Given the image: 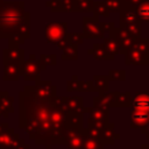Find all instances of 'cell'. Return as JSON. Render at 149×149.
I'll return each mask as SVG.
<instances>
[{
    "label": "cell",
    "instance_id": "13",
    "mask_svg": "<svg viewBox=\"0 0 149 149\" xmlns=\"http://www.w3.org/2000/svg\"><path fill=\"white\" fill-rule=\"evenodd\" d=\"M84 113H88L90 118L87 121H93V122H97V123H100V125H105L106 122L109 121V114H108V111H105V109H101L97 106H91V107H84L83 108V114Z\"/></svg>",
    "mask_w": 149,
    "mask_h": 149
},
{
    "label": "cell",
    "instance_id": "11",
    "mask_svg": "<svg viewBox=\"0 0 149 149\" xmlns=\"http://www.w3.org/2000/svg\"><path fill=\"white\" fill-rule=\"evenodd\" d=\"M33 88L35 93L42 98H51L57 94V87L50 80H41V78L35 81Z\"/></svg>",
    "mask_w": 149,
    "mask_h": 149
},
{
    "label": "cell",
    "instance_id": "6",
    "mask_svg": "<svg viewBox=\"0 0 149 149\" xmlns=\"http://www.w3.org/2000/svg\"><path fill=\"white\" fill-rule=\"evenodd\" d=\"M24 62V61H23ZM22 61L14 59L3 54V80H15L17 81L22 76Z\"/></svg>",
    "mask_w": 149,
    "mask_h": 149
},
{
    "label": "cell",
    "instance_id": "47",
    "mask_svg": "<svg viewBox=\"0 0 149 149\" xmlns=\"http://www.w3.org/2000/svg\"><path fill=\"white\" fill-rule=\"evenodd\" d=\"M141 149H149V144H148V143H143V144H141Z\"/></svg>",
    "mask_w": 149,
    "mask_h": 149
},
{
    "label": "cell",
    "instance_id": "18",
    "mask_svg": "<svg viewBox=\"0 0 149 149\" xmlns=\"http://www.w3.org/2000/svg\"><path fill=\"white\" fill-rule=\"evenodd\" d=\"M132 107L149 112V91H137L133 97Z\"/></svg>",
    "mask_w": 149,
    "mask_h": 149
},
{
    "label": "cell",
    "instance_id": "8",
    "mask_svg": "<svg viewBox=\"0 0 149 149\" xmlns=\"http://www.w3.org/2000/svg\"><path fill=\"white\" fill-rule=\"evenodd\" d=\"M108 35L111 37H113L114 40H116L118 43L120 44V49H121L120 54L121 55H125V52L130 47H133L134 41H135V38L133 36H130L128 34V31L122 27H115L111 33H108Z\"/></svg>",
    "mask_w": 149,
    "mask_h": 149
},
{
    "label": "cell",
    "instance_id": "30",
    "mask_svg": "<svg viewBox=\"0 0 149 149\" xmlns=\"http://www.w3.org/2000/svg\"><path fill=\"white\" fill-rule=\"evenodd\" d=\"M122 28H125L128 31V34L130 36H133L134 38L142 37V22L141 21H136V22L127 24L126 27H122Z\"/></svg>",
    "mask_w": 149,
    "mask_h": 149
},
{
    "label": "cell",
    "instance_id": "21",
    "mask_svg": "<svg viewBox=\"0 0 149 149\" xmlns=\"http://www.w3.org/2000/svg\"><path fill=\"white\" fill-rule=\"evenodd\" d=\"M13 102H14V98L10 97L8 94V92L6 91H0V107L9 115L12 112H14V107H13Z\"/></svg>",
    "mask_w": 149,
    "mask_h": 149
},
{
    "label": "cell",
    "instance_id": "31",
    "mask_svg": "<svg viewBox=\"0 0 149 149\" xmlns=\"http://www.w3.org/2000/svg\"><path fill=\"white\" fill-rule=\"evenodd\" d=\"M102 126H104V125H100V123H97V122H93V121H87V128H86V129H87L88 136L98 137V139H99Z\"/></svg>",
    "mask_w": 149,
    "mask_h": 149
},
{
    "label": "cell",
    "instance_id": "39",
    "mask_svg": "<svg viewBox=\"0 0 149 149\" xmlns=\"http://www.w3.org/2000/svg\"><path fill=\"white\" fill-rule=\"evenodd\" d=\"M62 13H74V1L62 0Z\"/></svg>",
    "mask_w": 149,
    "mask_h": 149
},
{
    "label": "cell",
    "instance_id": "1",
    "mask_svg": "<svg viewBox=\"0 0 149 149\" xmlns=\"http://www.w3.org/2000/svg\"><path fill=\"white\" fill-rule=\"evenodd\" d=\"M19 126L36 144L51 149L65 144V114L69 112L66 97L42 98L33 85H26L19 94Z\"/></svg>",
    "mask_w": 149,
    "mask_h": 149
},
{
    "label": "cell",
    "instance_id": "40",
    "mask_svg": "<svg viewBox=\"0 0 149 149\" xmlns=\"http://www.w3.org/2000/svg\"><path fill=\"white\" fill-rule=\"evenodd\" d=\"M69 36H70L71 43H74L77 45L81 44L84 42V38H85L83 33H69Z\"/></svg>",
    "mask_w": 149,
    "mask_h": 149
},
{
    "label": "cell",
    "instance_id": "22",
    "mask_svg": "<svg viewBox=\"0 0 149 149\" xmlns=\"http://www.w3.org/2000/svg\"><path fill=\"white\" fill-rule=\"evenodd\" d=\"M109 77L108 74L107 76H94L93 77V83H94V88H95V92L97 93H101V92H105V91H108V87H109Z\"/></svg>",
    "mask_w": 149,
    "mask_h": 149
},
{
    "label": "cell",
    "instance_id": "27",
    "mask_svg": "<svg viewBox=\"0 0 149 149\" xmlns=\"http://www.w3.org/2000/svg\"><path fill=\"white\" fill-rule=\"evenodd\" d=\"M102 44L105 45V48L112 54V55H119L120 54V44L118 43L116 40H114L113 37L108 36V37H104L102 38Z\"/></svg>",
    "mask_w": 149,
    "mask_h": 149
},
{
    "label": "cell",
    "instance_id": "37",
    "mask_svg": "<svg viewBox=\"0 0 149 149\" xmlns=\"http://www.w3.org/2000/svg\"><path fill=\"white\" fill-rule=\"evenodd\" d=\"M79 92H95L93 80H79Z\"/></svg>",
    "mask_w": 149,
    "mask_h": 149
},
{
    "label": "cell",
    "instance_id": "49",
    "mask_svg": "<svg viewBox=\"0 0 149 149\" xmlns=\"http://www.w3.org/2000/svg\"><path fill=\"white\" fill-rule=\"evenodd\" d=\"M68 149H69V148H68Z\"/></svg>",
    "mask_w": 149,
    "mask_h": 149
},
{
    "label": "cell",
    "instance_id": "34",
    "mask_svg": "<svg viewBox=\"0 0 149 149\" xmlns=\"http://www.w3.org/2000/svg\"><path fill=\"white\" fill-rule=\"evenodd\" d=\"M133 47L136 48L137 50L142 51V52H147V54H148V49H149V38H142V37L135 38Z\"/></svg>",
    "mask_w": 149,
    "mask_h": 149
},
{
    "label": "cell",
    "instance_id": "9",
    "mask_svg": "<svg viewBox=\"0 0 149 149\" xmlns=\"http://www.w3.org/2000/svg\"><path fill=\"white\" fill-rule=\"evenodd\" d=\"M125 63L127 65H149V55L130 47L125 52Z\"/></svg>",
    "mask_w": 149,
    "mask_h": 149
},
{
    "label": "cell",
    "instance_id": "35",
    "mask_svg": "<svg viewBox=\"0 0 149 149\" xmlns=\"http://www.w3.org/2000/svg\"><path fill=\"white\" fill-rule=\"evenodd\" d=\"M108 77L111 80H118V81H125L126 80V71L125 70H109Z\"/></svg>",
    "mask_w": 149,
    "mask_h": 149
},
{
    "label": "cell",
    "instance_id": "28",
    "mask_svg": "<svg viewBox=\"0 0 149 149\" xmlns=\"http://www.w3.org/2000/svg\"><path fill=\"white\" fill-rule=\"evenodd\" d=\"M92 13L94 15H97V16H102V17H109V14H111L108 7L106 6V3L102 0L94 1Z\"/></svg>",
    "mask_w": 149,
    "mask_h": 149
},
{
    "label": "cell",
    "instance_id": "19",
    "mask_svg": "<svg viewBox=\"0 0 149 149\" xmlns=\"http://www.w3.org/2000/svg\"><path fill=\"white\" fill-rule=\"evenodd\" d=\"M112 99H113V93L109 91H105L93 98V105L101 109L109 111V108L112 107Z\"/></svg>",
    "mask_w": 149,
    "mask_h": 149
},
{
    "label": "cell",
    "instance_id": "5",
    "mask_svg": "<svg viewBox=\"0 0 149 149\" xmlns=\"http://www.w3.org/2000/svg\"><path fill=\"white\" fill-rule=\"evenodd\" d=\"M87 135V129L84 127H66L65 144L69 149H83Z\"/></svg>",
    "mask_w": 149,
    "mask_h": 149
},
{
    "label": "cell",
    "instance_id": "41",
    "mask_svg": "<svg viewBox=\"0 0 149 149\" xmlns=\"http://www.w3.org/2000/svg\"><path fill=\"white\" fill-rule=\"evenodd\" d=\"M70 43H71V41H70L69 33H68V34H66L64 37H62V38H61V40H59V41L56 43V45H57V48H58V49H62V50H63V49H64L65 47H68Z\"/></svg>",
    "mask_w": 149,
    "mask_h": 149
},
{
    "label": "cell",
    "instance_id": "36",
    "mask_svg": "<svg viewBox=\"0 0 149 149\" xmlns=\"http://www.w3.org/2000/svg\"><path fill=\"white\" fill-rule=\"evenodd\" d=\"M66 91L68 92H79V79L78 76H72L71 79L66 81Z\"/></svg>",
    "mask_w": 149,
    "mask_h": 149
},
{
    "label": "cell",
    "instance_id": "12",
    "mask_svg": "<svg viewBox=\"0 0 149 149\" xmlns=\"http://www.w3.org/2000/svg\"><path fill=\"white\" fill-rule=\"evenodd\" d=\"M100 141L105 144V146H111L115 143V140L120 139V134L115 132V123L114 122H106L102 128H101V133L99 136Z\"/></svg>",
    "mask_w": 149,
    "mask_h": 149
},
{
    "label": "cell",
    "instance_id": "16",
    "mask_svg": "<svg viewBox=\"0 0 149 149\" xmlns=\"http://www.w3.org/2000/svg\"><path fill=\"white\" fill-rule=\"evenodd\" d=\"M87 54L99 61H112L115 58V56L112 55L102 43H94L93 47L87 50Z\"/></svg>",
    "mask_w": 149,
    "mask_h": 149
},
{
    "label": "cell",
    "instance_id": "15",
    "mask_svg": "<svg viewBox=\"0 0 149 149\" xmlns=\"http://www.w3.org/2000/svg\"><path fill=\"white\" fill-rule=\"evenodd\" d=\"M120 15H119V27H126L127 24L134 23L136 21H140L135 10V7H132L127 3L123 5V7L120 9Z\"/></svg>",
    "mask_w": 149,
    "mask_h": 149
},
{
    "label": "cell",
    "instance_id": "25",
    "mask_svg": "<svg viewBox=\"0 0 149 149\" xmlns=\"http://www.w3.org/2000/svg\"><path fill=\"white\" fill-rule=\"evenodd\" d=\"M63 61H76L78 59V45L74 43H70L68 47L63 49V54L61 56Z\"/></svg>",
    "mask_w": 149,
    "mask_h": 149
},
{
    "label": "cell",
    "instance_id": "48",
    "mask_svg": "<svg viewBox=\"0 0 149 149\" xmlns=\"http://www.w3.org/2000/svg\"><path fill=\"white\" fill-rule=\"evenodd\" d=\"M2 1H3V0H0V3H1V2H2Z\"/></svg>",
    "mask_w": 149,
    "mask_h": 149
},
{
    "label": "cell",
    "instance_id": "7",
    "mask_svg": "<svg viewBox=\"0 0 149 149\" xmlns=\"http://www.w3.org/2000/svg\"><path fill=\"white\" fill-rule=\"evenodd\" d=\"M68 34L66 22H50L45 26V40L48 43H57Z\"/></svg>",
    "mask_w": 149,
    "mask_h": 149
},
{
    "label": "cell",
    "instance_id": "4",
    "mask_svg": "<svg viewBox=\"0 0 149 149\" xmlns=\"http://www.w3.org/2000/svg\"><path fill=\"white\" fill-rule=\"evenodd\" d=\"M105 31L101 29L99 16H84L83 17V35L85 38H104Z\"/></svg>",
    "mask_w": 149,
    "mask_h": 149
},
{
    "label": "cell",
    "instance_id": "43",
    "mask_svg": "<svg viewBox=\"0 0 149 149\" xmlns=\"http://www.w3.org/2000/svg\"><path fill=\"white\" fill-rule=\"evenodd\" d=\"M143 1H146V0H125V3H127V5L132 6V7H136L140 3H142Z\"/></svg>",
    "mask_w": 149,
    "mask_h": 149
},
{
    "label": "cell",
    "instance_id": "20",
    "mask_svg": "<svg viewBox=\"0 0 149 149\" xmlns=\"http://www.w3.org/2000/svg\"><path fill=\"white\" fill-rule=\"evenodd\" d=\"M65 127H83V113L69 111L65 114Z\"/></svg>",
    "mask_w": 149,
    "mask_h": 149
},
{
    "label": "cell",
    "instance_id": "33",
    "mask_svg": "<svg viewBox=\"0 0 149 149\" xmlns=\"http://www.w3.org/2000/svg\"><path fill=\"white\" fill-rule=\"evenodd\" d=\"M38 59L44 68H47L48 65H55L57 63V56L54 54H42Z\"/></svg>",
    "mask_w": 149,
    "mask_h": 149
},
{
    "label": "cell",
    "instance_id": "29",
    "mask_svg": "<svg viewBox=\"0 0 149 149\" xmlns=\"http://www.w3.org/2000/svg\"><path fill=\"white\" fill-rule=\"evenodd\" d=\"M105 144L100 141V139L98 137H92V136H86L84 144H83V149H104Z\"/></svg>",
    "mask_w": 149,
    "mask_h": 149
},
{
    "label": "cell",
    "instance_id": "17",
    "mask_svg": "<svg viewBox=\"0 0 149 149\" xmlns=\"http://www.w3.org/2000/svg\"><path fill=\"white\" fill-rule=\"evenodd\" d=\"M113 93V99H112V107H122V108H127L132 106V101H133V97L130 94V92L126 91V92H118L114 91Z\"/></svg>",
    "mask_w": 149,
    "mask_h": 149
},
{
    "label": "cell",
    "instance_id": "32",
    "mask_svg": "<svg viewBox=\"0 0 149 149\" xmlns=\"http://www.w3.org/2000/svg\"><path fill=\"white\" fill-rule=\"evenodd\" d=\"M106 6L108 7L109 12L112 13H116V12H120V9L123 7L125 5V0H102Z\"/></svg>",
    "mask_w": 149,
    "mask_h": 149
},
{
    "label": "cell",
    "instance_id": "24",
    "mask_svg": "<svg viewBox=\"0 0 149 149\" xmlns=\"http://www.w3.org/2000/svg\"><path fill=\"white\" fill-rule=\"evenodd\" d=\"M74 13H92L95 0H73Z\"/></svg>",
    "mask_w": 149,
    "mask_h": 149
},
{
    "label": "cell",
    "instance_id": "45",
    "mask_svg": "<svg viewBox=\"0 0 149 149\" xmlns=\"http://www.w3.org/2000/svg\"><path fill=\"white\" fill-rule=\"evenodd\" d=\"M15 149H30V146H29L28 143H26L24 140H22V141L20 142V144H19Z\"/></svg>",
    "mask_w": 149,
    "mask_h": 149
},
{
    "label": "cell",
    "instance_id": "3",
    "mask_svg": "<svg viewBox=\"0 0 149 149\" xmlns=\"http://www.w3.org/2000/svg\"><path fill=\"white\" fill-rule=\"evenodd\" d=\"M45 69L47 68H44L42 65L41 61L37 59L34 54H30L29 58L24 59V62L22 64L21 73H22L26 81H36L40 78L41 71H43Z\"/></svg>",
    "mask_w": 149,
    "mask_h": 149
},
{
    "label": "cell",
    "instance_id": "14",
    "mask_svg": "<svg viewBox=\"0 0 149 149\" xmlns=\"http://www.w3.org/2000/svg\"><path fill=\"white\" fill-rule=\"evenodd\" d=\"M149 122V112L140 108H134L130 113V128L141 129Z\"/></svg>",
    "mask_w": 149,
    "mask_h": 149
},
{
    "label": "cell",
    "instance_id": "26",
    "mask_svg": "<svg viewBox=\"0 0 149 149\" xmlns=\"http://www.w3.org/2000/svg\"><path fill=\"white\" fill-rule=\"evenodd\" d=\"M137 17L141 22H147L149 23V1L146 0L142 3H140L139 6L135 7Z\"/></svg>",
    "mask_w": 149,
    "mask_h": 149
},
{
    "label": "cell",
    "instance_id": "2",
    "mask_svg": "<svg viewBox=\"0 0 149 149\" xmlns=\"http://www.w3.org/2000/svg\"><path fill=\"white\" fill-rule=\"evenodd\" d=\"M20 34L30 37V14L23 1H2L0 3V38H9Z\"/></svg>",
    "mask_w": 149,
    "mask_h": 149
},
{
    "label": "cell",
    "instance_id": "38",
    "mask_svg": "<svg viewBox=\"0 0 149 149\" xmlns=\"http://www.w3.org/2000/svg\"><path fill=\"white\" fill-rule=\"evenodd\" d=\"M45 6L50 8L52 13H62V0H48Z\"/></svg>",
    "mask_w": 149,
    "mask_h": 149
},
{
    "label": "cell",
    "instance_id": "42",
    "mask_svg": "<svg viewBox=\"0 0 149 149\" xmlns=\"http://www.w3.org/2000/svg\"><path fill=\"white\" fill-rule=\"evenodd\" d=\"M100 26H101V29L105 33H111L116 27L114 22H100Z\"/></svg>",
    "mask_w": 149,
    "mask_h": 149
},
{
    "label": "cell",
    "instance_id": "44",
    "mask_svg": "<svg viewBox=\"0 0 149 149\" xmlns=\"http://www.w3.org/2000/svg\"><path fill=\"white\" fill-rule=\"evenodd\" d=\"M140 130H141V134H142V135H144V136L149 140V122H148L144 127H142Z\"/></svg>",
    "mask_w": 149,
    "mask_h": 149
},
{
    "label": "cell",
    "instance_id": "10",
    "mask_svg": "<svg viewBox=\"0 0 149 149\" xmlns=\"http://www.w3.org/2000/svg\"><path fill=\"white\" fill-rule=\"evenodd\" d=\"M23 139L14 133V129L8 128L0 134V149H15Z\"/></svg>",
    "mask_w": 149,
    "mask_h": 149
},
{
    "label": "cell",
    "instance_id": "23",
    "mask_svg": "<svg viewBox=\"0 0 149 149\" xmlns=\"http://www.w3.org/2000/svg\"><path fill=\"white\" fill-rule=\"evenodd\" d=\"M83 98L79 95H72V97H66V104H68V108L69 111H73V112H81L83 113V108H84V102H83Z\"/></svg>",
    "mask_w": 149,
    "mask_h": 149
},
{
    "label": "cell",
    "instance_id": "46",
    "mask_svg": "<svg viewBox=\"0 0 149 149\" xmlns=\"http://www.w3.org/2000/svg\"><path fill=\"white\" fill-rule=\"evenodd\" d=\"M8 128H9V125H8V122H0V134H1L2 132L7 130Z\"/></svg>",
    "mask_w": 149,
    "mask_h": 149
}]
</instances>
